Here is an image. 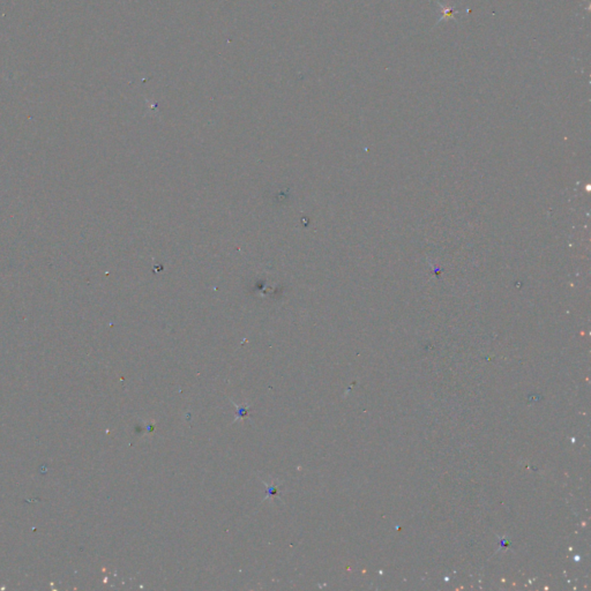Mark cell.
Masks as SVG:
<instances>
[{"instance_id": "1", "label": "cell", "mask_w": 591, "mask_h": 591, "mask_svg": "<svg viewBox=\"0 0 591 591\" xmlns=\"http://www.w3.org/2000/svg\"><path fill=\"white\" fill-rule=\"evenodd\" d=\"M263 484H265L267 487V499L275 498L276 494H278V488L282 486V484L275 485V484H273V483L272 484H268V483H266V482H263Z\"/></svg>"}, {"instance_id": "2", "label": "cell", "mask_w": 591, "mask_h": 591, "mask_svg": "<svg viewBox=\"0 0 591 591\" xmlns=\"http://www.w3.org/2000/svg\"><path fill=\"white\" fill-rule=\"evenodd\" d=\"M236 408L238 409V413H237V417H236V420L241 419V418H245L248 417V405H236Z\"/></svg>"}]
</instances>
